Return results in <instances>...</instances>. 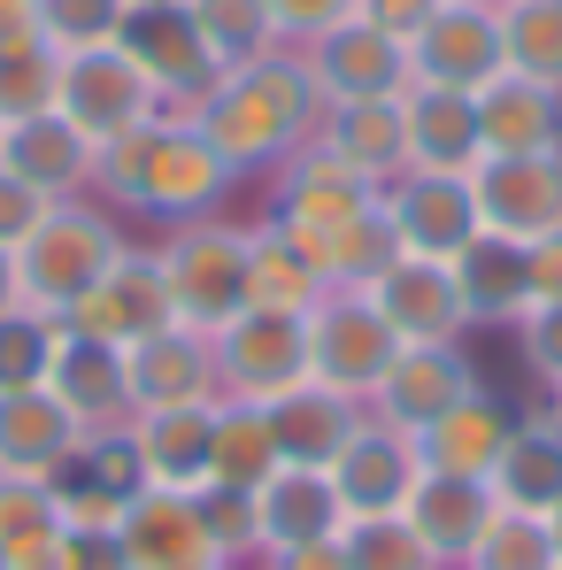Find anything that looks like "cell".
<instances>
[{"label":"cell","instance_id":"obj_1","mask_svg":"<svg viewBox=\"0 0 562 570\" xmlns=\"http://www.w3.org/2000/svg\"><path fill=\"white\" fill-rule=\"evenodd\" d=\"M239 186V170L200 139L186 108H162L131 131H116L93 155V200L100 208H139L155 224H186V216H216Z\"/></svg>","mask_w":562,"mask_h":570},{"label":"cell","instance_id":"obj_2","mask_svg":"<svg viewBox=\"0 0 562 570\" xmlns=\"http://www.w3.org/2000/svg\"><path fill=\"white\" fill-rule=\"evenodd\" d=\"M200 124V139L239 170V178H270L293 147L316 139V116H324V94L300 62V47H270L239 70H224L208 94L186 108Z\"/></svg>","mask_w":562,"mask_h":570},{"label":"cell","instance_id":"obj_3","mask_svg":"<svg viewBox=\"0 0 562 570\" xmlns=\"http://www.w3.org/2000/svg\"><path fill=\"white\" fill-rule=\"evenodd\" d=\"M124 247H131V239L116 232V208H100L93 193L55 200V208L39 216V232L16 247V301H23V308H47V316H70V308L108 278V263H116Z\"/></svg>","mask_w":562,"mask_h":570},{"label":"cell","instance_id":"obj_4","mask_svg":"<svg viewBox=\"0 0 562 570\" xmlns=\"http://www.w3.org/2000/svg\"><path fill=\"white\" fill-rule=\"evenodd\" d=\"M155 263H162V285H170V316L186 332H224L247 308V224L224 216V208L170 224Z\"/></svg>","mask_w":562,"mask_h":570},{"label":"cell","instance_id":"obj_5","mask_svg":"<svg viewBox=\"0 0 562 570\" xmlns=\"http://www.w3.org/2000/svg\"><path fill=\"white\" fill-rule=\"evenodd\" d=\"M377 193L363 170H347L332 147H293L278 170H270V224H285L300 247H324L339 224H355L363 208H377Z\"/></svg>","mask_w":562,"mask_h":570},{"label":"cell","instance_id":"obj_6","mask_svg":"<svg viewBox=\"0 0 562 570\" xmlns=\"http://www.w3.org/2000/svg\"><path fill=\"white\" fill-rule=\"evenodd\" d=\"M393 355H401V332L377 316L371 293H324L308 308V379L339 385V393H355L371 409V393L393 371Z\"/></svg>","mask_w":562,"mask_h":570},{"label":"cell","instance_id":"obj_7","mask_svg":"<svg viewBox=\"0 0 562 570\" xmlns=\"http://www.w3.org/2000/svg\"><path fill=\"white\" fill-rule=\"evenodd\" d=\"M208 347H216V393L224 401H270V393L308 379V316L239 308L224 332H208Z\"/></svg>","mask_w":562,"mask_h":570},{"label":"cell","instance_id":"obj_8","mask_svg":"<svg viewBox=\"0 0 562 570\" xmlns=\"http://www.w3.org/2000/svg\"><path fill=\"white\" fill-rule=\"evenodd\" d=\"M55 108H62L93 147H108L116 131H131V124H147V116H162V94H155V86H147V70L108 39V47H78V55H62Z\"/></svg>","mask_w":562,"mask_h":570},{"label":"cell","instance_id":"obj_9","mask_svg":"<svg viewBox=\"0 0 562 570\" xmlns=\"http://www.w3.org/2000/svg\"><path fill=\"white\" fill-rule=\"evenodd\" d=\"M385 216L401 232V255H432V263H463L470 247L485 239L477 193L455 170H401L385 186Z\"/></svg>","mask_w":562,"mask_h":570},{"label":"cell","instance_id":"obj_10","mask_svg":"<svg viewBox=\"0 0 562 570\" xmlns=\"http://www.w3.org/2000/svg\"><path fill=\"white\" fill-rule=\"evenodd\" d=\"M470 193H477V216L493 239L509 247H532L562 232V147L548 155H485L470 170Z\"/></svg>","mask_w":562,"mask_h":570},{"label":"cell","instance_id":"obj_11","mask_svg":"<svg viewBox=\"0 0 562 570\" xmlns=\"http://www.w3.org/2000/svg\"><path fill=\"white\" fill-rule=\"evenodd\" d=\"M116 47L147 70V86L162 94V108H193V100L224 78V62L208 55V39H200V23L186 16V0L131 8V16H124V31H116Z\"/></svg>","mask_w":562,"mask_h":570},{"label":"cell","instance_id":"obj_12","mask_svg":"<svg viewBox=\"0 0 562 570\" xmlns=\"http://www.w3.org/2000/svg\"><path fill=\"white\" fill-rule=\"evenodd\" d=\"M300 62H308L324 108H332V100H401L408 94V47H401L393 31L363 23V16L316 31V39L300 47Z\"/></svg>","mask_w":562,"mask_h":570},{"label":"cell","instance_id":"obj_13","mask_svg":"<svg viewBox=\"0 0 562 570\" xmlns=\"http://www.w3.org/2000/svg\"><path fill=\"white\" fill-rule=\"evenodd\" d=\"M501 8L493 0H447L416 39H408V86H463L477 94L501 78Z\"/></svg>","mask_w":562,"mask_h":570},{"label":"cell","instance_id":"obj_14","mask_svg":"<svg viewBox=\"0 0 562 570\" xmlns=\"http://www.w3.org/2000/svg\"><path fill=\"white\" fill-rule=\"evenodd\" d=\"M62 324L86 332V340H108V347H139L147 332L178 324V316H170V285H162L155 247H124V255L108 263V278H100Z\"/></svg>","mask_w":562,"mask_h":570},{"label":"cell","instance_id":"obj_15","mask_svg":"<svg viewBox=\"0 0 562 570\" xmlns=\"http://www.w3.org/2000/svg\"><path fill=\"white\" fill-rule=\"evenodd\" d=\"M416 478H424L416 432H401V424H385V416H363L355 440H347L339 463H332V485H339L347 517H401L408 493H416Z\"/></svg>","mask_w":562,"mask_h":570},{"label":"cell","instance_id":"obj_16","mask_svg":"<svg viewBox=\"0 0 562 570\" xmlns=\"http://www.w3.org/2000/svg\"><path fill=\"white\" fill-rule=\"evenodd\" d=\"M371 301H377V316L401 332V347H432V340L477 332L455 263H432V255H393V271L371 285Z\"/></svg>","mask_w":562,"mask_h":570},{"label":"cell","instance_id":"obj_17","mask_svg":"<svg viewBox=\"0 0 562 570\" xmlns=\"http://www.w3.org/2000/svg\"><path fill=\"white\" fill-rule=\"evenodd\" d=\"M477 363H470L463 340H432V347H401L393 355V371L377 379L371 393V416L385 424H401V432H424L432 416H447L463 393H477Z\"/></svg>","mask_w":562,"mask_h":570},{"label":"cell","instance_id":"obj_18","mask_svg":"<svg viewBox=\"0 0 562 570\" xmlns=\"http://www.w3.org/2000/svg\"><path fill=\"white\" fill-rule=\"evenodd\" d=\"M124 385H131V416L186 409V401H224L216 393V347H208V332H186V324H162L139 347H124Z\"/></svg>","mask_w":562,"mask_h":570},{"label":"cell","instance_id":"obj_19","mask_svg":"<svg viewBox=\"0 0 562 570\" xmlns=\"http://www.w3.org/2000/svg\"><path fill=\"white\" fill-rule=\"evenodd\" d=\"M116 540H124L131 570H208L216 563L193 493H170V485H139V493L124 501V517H116Z\"/></svg>","mask_w":562,"mask_h":570},{"label":"cell","instance_id":"obj_20","mask_svg":"<svg viewBox=\"0 0 562 570\" xmlns=\"http://www.w3.org/2000/svg\"><path fill=\"white\" fill-rule=\"evenodd\" d=\"M93 155H100V147L62 116V108L23 116V124L0 131V170H16L23 186H39L47 200H78V193H93Z\"/></svg>","mask_w":562,"mask_h":570},{"label":"cell","instance_id":"obj_21","mask_svg":"<svg viewBox=\"0 0 562 570\" xmlns=\"http://www.w3.org/2000/svg\"><path fill=\"white\" fill-rule=\"evenodd\" d=\"M86 448V424L47 393V385H16L0 393V478H62V463Z\"/></svg>","mask_w":562,"mask_h":570},{"label":"cell","instance_id":"obj_22","mask_svg":"<svg viewBox=\"0 0 562 570\" xmlns=\"http://www.w3.org/2000/svg\"><path fill=\"white\" fill-rule=\"evenodd\" d=\"M263 409H270L278 455H285V463H308V471H332V463H339V448L355 440V424L371 416L355 393H339V385H324V379L285 385V393L263 401Z\"/></svg>","mask_w":562,"mask_h":570},{"label":"cell","instance_id":"obj_23","mask_svg":"<svg viewBox=\"0 0 562 570\" xmlns=\"http://www.w3.org/2000/svg\"><path fill=\"white\" fill-rule=\"evenodd\" d=\"M131 432V455L147 485H170V493H200L208 485V455H216V401H186V409H147L124 424Z\"/></svg>","mask_w":562,"mask_h":570},{"label":"cell","instance_id":"obj_24","mask_svg":"<svg viewBox=\"0 0 562 570\" xmlns=\"http://www.w3.org/2000/svg\"><path fill=\"white\" fill-rule=\"evenodd\" d=\"M408 524H416V540L440 556L447 570H463V556L485 540V524L501 517V493L485 485V478H455V471H424L416 478V493H408V509H401Z\"/></svg>","mask_w":562,"mask_h":570},{"label":"cell","instance_id":"obj_25","mask_svg":"<svg viewBox=\"0 0 562 570\" xmlns=\"http://www.w3.org/2000/svg\"><path fill=\"white\" fill-rule=\"evenodd\" d=\"M401 131H408V170H455V178H470L485 163L477 100L463 86H408L401 94Z\"/></svg>","mask_w":562,"mask_h":570},{"label":"cell","instance_id":"obj_26","mask_svg":"<svg viewBox=\"0 0 562 570\" xmlns=\"http://www.w3.org/2000/svg\"><path fill=\"white\" fill-rule=\"evenodd\" d=\"M47 393L86 424V432H116L131 424V385H124V347L108 340H86L62 324V347H55V371H47Z\"/></svg>","mask_w":562,"mask_h":570},{"label":"cell","instance_id":"obj_27","mask_svg":"<svg viewBox=\"0 0 562 570\" xmlns=\"http://www.w3.org/2000/svg\"><path fill=\"white\" fill-rule=\"evenodd\" d=\"M255 517H263V556L278 548H308V540H332L347 524V501L332 471H308V463H278V471L255 485Z\"/></svg>","mask_w":562,"mask_h":570},{"label":"cell","instance_id":"obj_28","mask_svg":"<svg viewBox=\"0 0 562 570\" xmlns=\"http://www.w3.org/2000/svg\"><path fill=\"white\" fill-rule=\"evenodd\" d=\"M470 100H477L485 155H548V147H562V86L501 70V78H485Z\"/></svg>","mask_w":562,"mask_h":570},{"label":"cell","instance_id":"obj_29","mask_svg":"<svg viewBox=\"0 0 562 570\" xmlns=\"http://www.w3.org/2000/svg\"><path fill=\"white\" fill-rule=\"evenodd\" d=\"M509 424H516V409L501 401V393H463L447 416H432L424 432H416V448H424V471H455V478H485L493 485V463H501V448H509Z\"/></svg>","mask_w":562,"mask_h":570},{"label":"cell","instance_id":"obj_30","mask_svg":"<svg viewBox=\"0 0 562 570\" xmlns=\"http://www.w3.org/2000/svg\"><path fill=\"white\" fill-rule=\"evenodd\" d=\"M316 147H332L347 170H363L371 186H393L408 170V131H401V100H332L316 116Z\"/></svg>","mask_w":562,"mask_h":570},{"label":"cell","instance_id":"obj_31","mask_svg":"<svg viewBox=\"0 0 562 570\" xmlns=\"http://www.w3.org/2000/svg\"><path fill=\"white\" fill-rule=\"evenodd\" d=\"M324 293H332V285H324V271H316V255H308L285 224L255 216V224H247V308L308 316Z\"/></svg>","mask_w":562,"mask_h":570},{"label":"cell","instance_id":"obj_32","mask_svg":"<svg viewBox=\"0 0 562 570\" xmlns=\"http://www.w3.org/2000/svg\"><path fill=\"white\" fill-rule=\"evenodd\" d=\"M493 493L501 509H532V517H548L562 501V424L548 409H516L509 448L493 463Z\"/></svg>","mask_w":562,"mask_h":570},{"label":"cell","instance_id":"obj_33","mask_svg":"<svg viewBox=\"0 0 562 570\" xmlns=\"http://www.w3.org/2000/svg\"><path fill=\"white\" fill-rule=\"evenodd\" d=\"M62 532L70 517L47 478H0V570H55Z\"/></svg>","mask_w":562,"mask_h":570},{"label":"cell","instance_id":"obj_34","mask_svg":"<svg viewBox=\"0 0 562 570\" xmlns=\"http://www.w3.org/2000/svg\"><path fill=\"white\" fill-rule=\"evenodd\" d=\"M278 432L263 401H216V455H208V485H239L255 493L263 478L278 471Z\"/></svg>","mask_w":562,"mask_h":570},{"label":"cell","instance_id":"obj_35","mask_svg":"<svg viewBox=\"0 0 562 570\" xmlns=\"http://www.w3.org/2000/svg\"><path fill=\"white\" fill-rule=\"evenodd\" d=\"M316 255V271L332 293H371L385 271H393V255H401V232H393V216H385V193H377V208H363L355 224H339L324 247H308Z\"/></svg>","mask_w":562,"mask_h":570},{"label":"cell","instance_id":"obj_36","mask_svg":"<svg viewBox=\"0 0 562 570\" xmlns=\"http://www.w3.org/2000/svg\"><path fill=\"white\" fill-rule=\"evenodd\" d=\"M455 278H463V301H470V324H516L524 308H532V293H524V247H509V239H477L463 263H455Z\"/></svg>","mask_w":562,"mask_h":570},{"label":"cell","instance_id":"obj_37","mask_svg":"<svg viewBox=\"0 0 562 570\" xmlns=\"http://www.w3.org/2000/svg\"><path fill=\"white\" fill-rule=\"evenodd\" d=\"M501 8V62L516 78L562 86V0H493Z\"/></svg>","mask_w":562,"mask_h":570},{"label":"cell","instance_id":"obj_38","mask_svg":"<svg viewBox=\"0 0 562 570\" xmlns=\"http://www.w3.org/2000/svg\"><path fill=\"white\" fill-rule=\"evenodd\" d=\"M186 16L200 23V39H208V55H216L224 70H239V62H255V55L285 47L270 0H186Z\"/></svg>","mask_w":562,"mask_h":570},{"label":"cell","instance_id":"obj_39","mask_svg":"<svg viewBox=\"0 0 562 570\" xmlns=\"http://www.w3.org/2000/svg\"><path fill=\"white\" fill-rule=\"evenodd\" d=\"M463 570H562V548H555V532H548V517L501 509L485 524V540L463 556Z\"/></svg>","mask_w":562,"mask_h":570},{"label":"cell","instance_id":"obj_40","mask_svg":"<svg viewBox=\"0 0 562 570\" xmlns=\"http://www.w3.org/2000/svg\"><path fill=\"white\" fill-rule=\"evenodd\" d=\"M55 347H62V316L23 308V301L0 308V393H16V385H47Z\"/></svg>","mask_w":562,"mask_h":570},{"label":"cell","instance_id":"obj_41","mask_svg":"<svg viewBox=\"0 0 562 570\" xmlns=\"http://www.w3.org/2000/svg\"><path fill=\"white\" fill-rule=\"evenodd\" d=\"M339 548H347V570H447L416 540L408 517H347Z\"/></svg>","mask_w":562,"mask_h":570},{"label":"cell","instance_id":"obj_42","mask_svg":"<svg viewBox=\"0 0 562 570\" xmlns=\"http://www.w3.org/2000/svg\"><path fill=\"white\" fill-rule=\"evenodd\" d=\"M55 86H62V55H55L47 39L0 47V131L23 124V116H47V108H55Z\"/></svg>","mask_w":562,"mask_h":570},{"label":"cell","instance_id":"obj_43","mask_svg":"<svg viewBox=\"0 0 562 570\" xmlns=\"http://www.w3.org/2000/svg\"><path fill=\"white\" fill-rule=\"evenodd\" d=\"M193 509H200V524H208L216 563H231V570L263 563V517H255V493H239V485H200Z\"/></svg>","mask_w":562,"mask_h":570},{"label":"cell","instance_id":"obj_44","mask_svg":"<svg viewBox=\"0 0 562 570\" xmlns=\"http://www.w3.org/2000/svg\"><path fill=\"white\" fill-rule=\"evenodd\" d=\"M131 0H39V31L55 55H78V47H108L124 31Z\"/></svg>","mask_w":562,"mask_h":570},{"label":"cell","instance_id":"obj_45","mask_svg":"<svg viewBox=\"0 0 562 570\" xmlns=\"http://www.w3.org/2000/svg\"><path fill=\"white\" fill-rule=\"evenodd\" d=\"M509 332H516V355H524L532 385H540V393H548V385H562V301H540V308H524Z\"/></svg>","mask_w":562,"mask_h":570},{"label":"cell","instance_id":"obj_46","mask_svg":"<svg viewBox=\"0 0 562 570\" xmlns=\"http://www.w3.org/2000/svg\"><path fill=\"white\" fill-rule=\"evenodd\" d=\"M47 208H55V200H47L39 186H23L16 170H0V247L16 255V247L39 232V216H47Z\"/></svg>","mask_w":562,"mask_h":570},{"label":"cell","instance_id":"obj_47","mask_svg":"<svg viewBox=\"0 0 562 570\" xmlns=\"http://www.w3.org/2000/svg\"><path fill=\"white\" fill-rule=\"evenodd\" d=\"M270 16H278V39H285V47H308L316 31L347 23V16H355V0H270Z\"/></svg>","mask_w":562,"mask_h":570},{"label":"cell","instance_id":"obj_48","mask_svg":"<svg viewBox=\"0 0 562 570\" xmlns=\"http://www.w3.org/2000/svg\"><path fill=\"white\" fill-rule=\"evenodd\" d=\"M55 570H131V556H124V540H116V532H86V524H70Z\"/></svg>","mask_w":562,"mask_h":570},{"label":"cell","instance_id":"obj_49","mask_svg":"<svg viewBox=\"0 0 562 570\" xmlns=\"http://www.w3.org/2000/svg\"><path fill=\"white\" fill-rule=\"evenodd\" d=\"M440 8H447V0H355V16H363V23H377V31H393L401 47H408V39H416Z\"/></svg>","mask_w":562,"mask_h":570},{"label":"cell","instance_id":"obj_50","mask_svg":"<svg viewBox=\"0 0 562 570\" xmlns=\"http://www.w3.org/2000/svg\"><path fill=\"white\" fill-rule=\"evenodd\" d=\"M524 293H532V308L540 301H562V232L524 247Z\"/></svg>","mask_w":562,"mask_h":570},{"label":"cell","instance_id":"obj_51","mask_svg":"<svg viewBox=\"0 0 562 570\" xmlns=\"http://www.w3.org/2000/svg\"><path fill=\"white\" fill-rule=\"evenodd\" d=\"M339 532H347V524H339ZM339 532H332V540H308V548H278V556H263V570H347Z\"/></svg>","mask_w":562,"mask_h":570},{"label":"cell","instance_id":"obj_52","mask_svg":"<svg viewBox=\"0 0 562 570\" xmlns=\"http://www.w3.org/2000/svg\"><path fill=\"white\" fill-rule=\"evenodd\" d=\"M39 31V0H0V47H31Z\"/></svg>","mask_w":562,"mask_h":570},{"label":"cell","instance_id":"obj_53","mask_svg":"<svg viewBox=\"0 0 562 570\" xmlns=\"http://www.w3.org/2000/svg\"><path fill=\"white\" fill-rule=\"evenodd\" d=\"M0 308H16V255L0 247Z\"/></svg>","mask_w":562,"mask_h":570},{"label":"cell","instance_id":"obj_54","mask_svg":"<svg viewBox=\"0 0 562 570\" xmlns=\"http://www.w3.org/2000/svg\"><path fill=\"white\" fill-rule=\"evenodd\" d=\"M540 409H548V416L562 424V385H548V393H540Z\"/></svg>","mask_w":562,"mask_h":570},{"label":"cell","instance_id":"obj_55","mask_svg":"<svg viewBox=\"0 0 562 570\" xmlns=\"http://www.w3.org/2000/svg\"><path fill=\"white\" fill-rule=\"evenodd\" d=\"M548 532H555V548H562V501H555V509H548Z\"/></svg>","mask_w":562,"mask_h":570},{"label":"cell","instance_id":"obj_56","mask_svg":"<svg viewBox=\"0 0 562 570\" xmlns=\"http://www.w3.org/2000/svg\"><path fill=\"white\" fill-rule=\"evenodd\" d=\"M131 8H162V0H131Z\"/></svg>","mask_w":562,"mask_h":570},{"label":"cell","instance_id":"obj_57","mask_svg":"<svg viewBox=\"0 0 562 570\" xmlns=\"http://www.w3.org/2000/svg\"><path fill=\"white\" fill-rule=\"evenodd\" d=\"M208 570H224V563H208Z\"/></svg>","mask_w":562,"mask_h":570}]
</instances>
